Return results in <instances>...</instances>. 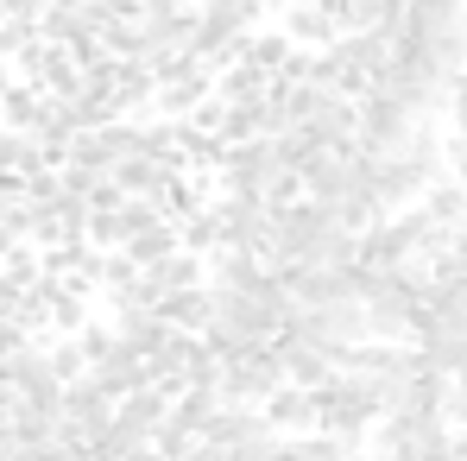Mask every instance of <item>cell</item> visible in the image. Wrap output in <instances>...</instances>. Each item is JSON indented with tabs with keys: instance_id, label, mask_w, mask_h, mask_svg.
Segmentation results:
<instances>
[{
	"instance_id": "1",
	"label": "cell",
	"mask_w": 467,
	"mask_h": 461,
	"mask_svg": "<svg viewBox=\"0 0 467 461\" xmlns=\"http://www.w3.org/2000/svg\"><path fill=\"white\" fill-rule=\"evenodd\" d=\"M278 266H360V234L348 228L328 203L297 196L291 209H278L272 272H278Z\"/></svg>"
},
{
	"instance_id": "2",
	"label": "cell",
	"mask_w": 467,
	"mask_h": 461,
	"mask_svg": "<svg viewBox=\"0 0 467 461\" xmlns=\"http://www.w3.org/2000/svg\"><path fill=\"white\" fill-rule=\"evenodd\" d=\"M222 196H240V203H265V209H291L304 196L297 171L278 158L272 140H246V146H228L222 152V171H215Z\"/></svg>"
},
{
	"instance_id": "3",
	"label": "cell",
	"mask_w": 467,
	"mask_h": 461,
	"mask_svg": "<svg viewBox=\"0 0 467 461\" xmlns=\"http://www.w3.org/2000/svg\"><path fill=\"white\" fill-rule=\"evenodd\" d=\"M379 461H455V424L442 411H391L373 430Z\"/></svg>"
},
{
	"instance_id": "4",
	"label": "cell",
	"mask_w": 467,
	"mask_h": 461,
	"mask_svg": "<svg viewBox=\"0 0 467 461\" xmlns=\"http://www.w3.org/2000/svg\"><path fill=\"white\" fill-rule=\"evenodd\" d=\"M316 404H322V430L341 436V443H360L386 417V392L373 380H360V373H335V380L316 392Z\"/></svg>"
},
{
	"instance_id": "5",
	"label": "cell",
	"mask_w": 467,
	"mask_h": 461,
	"mask_svg": "<svg viewBox=\"0 0 467 461\" xmlns=\"http://www.w3.org/2000/svg\"><path fill=\"white\" fill-rule=\"evenodd\" d=\"M430 127H436L430 114H417V108H404L391 95H367L360 101V152L367 158H404Z\"/></svg>"
},
{
	"instance_id": "6",
	"label": "cell",
	"mask_w": 467,
	"mask_h": 461,
	"mask_svg": "<svg viewBox=\"0 0 467 461\" xmlns=\"http://www.w3.org/2000/svg\"><path fill=\"white\" fill-rule=\"evenodd\" d=\"M285 385H291V373H285V361H278L272 341L222 361V404H259L265 411V398H278Z\"/></svg>"
},
{
	"instance_id": "7",
	"label": "cell",
	"mask_w": 467,
	"mask_h": 461,
	"mask_svg": "<svg viewBox=\"0 0 467 461\" xmlns=\"http://www.w3.org/2000/svg\"><path fill=\"white\" fill-rule=\"evenodd\" d=\"M449 82L442 70H430L423 58H391L386 70L373 77V95H391V101H404V108H417V114H449Z\"/></svg>"
},
{
	"instance_id": "8",
	"label": "cell",
	"mask_w": 467,
	"mask_h": 461,
	"mask_svg": "<svg viewBox=\"0 0 467 461\" xmlns=\"http://www.w3.org/2000/svg\"><path fill=\"white\" fill-rule=\"evenodd\" d=\"M215 215H222V253H253L272 266V246H278V209L265 203H240V196H215Z\"/></svg>"
},
{
	"instance_id": "9",
	"label": "cell",
	"mask_w": 467,
	"mask_h": 461,
	"mask_svg": "<svg viewBox=\"0 0 467 461\" xmlns=\"http://www.w3.org/2000/svg\"><path fill=\"white\" fill-rule=\"evenodd\" d=\"M278 32L297 45V51H335L348 32H341V19L328 13V6H310V0H291L285 6V19H278Z\"/></svg>"
},
{
	"instance_id": "10",
	"label": "cell",
	"mask_w": 467,
	"mask_h": 461,
	"mask_svg": "<svg viewBox=\"0 0 467 461\" xmlns=\"http://www.w3.org/2000/svg\"><path fill=\"white\" fill-rule=\"evenodd\" d=\"M265 424L278 436H316L322 430V404H316L310 385H285L278 398H265Z\"/></svg>"
},
{
	"instance_id": "11",
	"label": "cell",
	"mask_w": 467,
	"mask_h": 461,
	"mask_svg": "<svg viewBox=\"0 0 467 461\" xmlns=\"http://www.w3.org/2000/svg\"><path fill=\"white\" fill-rule=\"evenodd\" d=\"M259 436H278V430L265 424L259 404H222L202 443H215V449H228V456H234V449H246V443H259Z\"/></svg>"
},
{
	"instance_id": "12",
	"label": "cell",
	"mask_w": 467,
	"mask_h": 461,
	"mask_svg": "<svg viewBox=\"0 0 467 461\" xmlns=\"http://www.w3.org/2000/svg\"><path fill=\"white\" fill-rule=\"evenodd\" d=\"M272 348H278V361H285L291 385H310V392H322V385L341 373V361H335V354H322V348H310V341H291V335H278Z\"/></svg>"
},
{
	"instance_id": "13",
	"label": "cell",
	"mask_w": 467,
	"mask_h": 461,
	"mask_svg": "<svg viewBox=\"0 0 467 461\" xmlns=\"http://www.w3.org/2000/svg\"><path fill=\"white\" fill-rule=\"evenodd\" d=\"M38 171H51V152H45L32 133H19V127H0V177H19V183H32Z\"/></svg>"
},
{
	"instance_id": "14",
	"label": "cell",
	"mask_w": 467,
	"mask_h": 461,
	"mask_svg": "<svg viewBox=\"0 0 467 461\" xmlns=\"http://www.w3.org/2000/svg\"><path fill=\"white\" fill-rule=\"evenodd\" d=\"M171 253H183V228H177V215H164V222H152V228H140L133 240H127V259L146 272V266H164Z\"/></svg>"
},
{
	"instance_id": "15",
	"label": "cell",
	"mask_w": 467,
	"mask_h": 461,
	"mask_svg": "<svg viewBox=\"0 0 467 461\" xmlns=\"http://www.w3.org/2000/svg\"><path fill=\"white\" fill-rule=\"evenodd\" d=\"M423 209H430V222H436V228H467V183L442 171V177L423 190Z\"/></svg>"
},
{
	"instance_id": "16",
	"label": "cell",
	"mask_w": 467,
	"mask_h": 461,
	"mask_svg": "<svg viewBox=\"0 0 467 461\" xmlns=\"http://www.w3.org/2000/svg\"><path fill=\"white\" fill-rule=\"evenodd\" d=\"M354 449L360 443H341L328 430H316V436H278V461H348Z\"/></svg>"
},
{
	"instance_id": "17",
	"label": "cell",
	"mask_w": 467,
	"mask_h": 461,
	"mask_svg": "<svg viewBox=\"0 0 467 461\" xmlns=\"http://www.w3.org/2000/svg\"><path fill=\"white\" fill-rule=\"evenodd\" d=\"M240 58H246L253 70H265V77H285V70H291V58H297V45H291L285 32H253Z\"/></svg>"
},
{
	"instance_id": "18",
	"label": "cell",
	"mask_w": 467,
	"mask_h": 461,
	"mask_svg": "<svg viewBox=\"0 0 467 461\" xmlns=\"http://www.w3.org/2000/svg\"><path fill=\"white\" fill-rule=\"evenodd\" d=\"M158 316H164L171 329H183V335H202V329H209V285L164 298V304H158Z\"/></svg>"
},
{
	"instance_id": "19",
	"label": "cell",
	"mask_w": 467,
	"mask_h": 461,
	"mask_svg": "<svg viewBox=\"0 0 467 461\" xmlns=\"http://www.w3.org/2000/svg\"><path fill=\"white\" fill-rule=\"evenodd\" d=\"M215 411H222V392H177V398H171V417H177L183 430H196V436H209Z\"/></svg>"
},
{
	"instance_id": "20",
	"label": "cell",
	"mask_w": 467,
	"mask_h": 461,
	"mask_svg": "<svg viewBox=\"0 0 467 461\" xmlns=\"http://www.w3.org/2000/svg\"><path fill=\"white\" fill-rule=\"evenodd\" d=\"M51 367H57V380H64V385L88 380V354H82V341H77V335H64V341H51Z\"/></svg>"
},
{
	"instance_id": "21",
	"label": "cell",
	"mask_w": 467,
	"mask_h": 461,
	"mask_svg": "<svg viewBox=\"0 0 467 461\" xmlns=\"http://www.w3.org/2000/svg\"><path fill=\"white\" fill-rule=\"evenodd\" d=\"M449 127H455V133L467 140V70L449 82Z\"/></svg>"
},
{
	"instance_id": "22",
	"label": "cell",
	"mask_w": 467,
	"mask_h": 461,
	"mask_svg": "<svg viewBox=\"0 0 467 461\" xmlns=\"http://www.w3.org/2000/svg\"><path fill=\"white\" fill-rule=\"evenodd\" d=\"M19 348H32V329L19 316H0V354H19Z\"/></svg>"
},
{
	"instance_id": "23",
	"label": "cell",
	"mask_w": 467,
	"mask_h": 461,
	"mask_svg": "<svg viewBox=\"0 0 467 461\" xmlns=\"http://www.w3.org/2000/svg\"><path fill=\"white\" fill-rule=\"evenodd\" d=\"M82 6H95L101 19H140V6H146V0H82Z\"/></svg>"
},
{
	"instance_id": "24",
	"label": "cell",
	"mask_w": 467,
	"mask_h": 461,
	"mask_svg": "<svg viewBox=\"0 0 467 461\" xmlns=\"http://www.w3.org/2000/svg\"><path fill=\"white\" fill-rule=\"evenodd\" d=\"M442 417H449L455 430H467V385H455V392H449V404H442Z\"/></svg>"
},
{
	"instance_id": "25",
	"label": "cell",
	"mask_w": 467,
	"mask_h": 461,
	"mask_svg": "<svg viewBox=\"0 0 467 461\" xmlns=\"http://www.w3.org/2000/svg\"><path fill=\"white\" fill-rule=\"evenodd\" d=\"M449 177H462V183H467V140H462V133H449Z\"/></svg>"
},
{
	"instance_id": "26",
	"label": "cell",
	"mask_w": 467,
	"mask_h": 461,
	"mask_svg": "<svg viewBox=\"0 0 467 461\" xmlns=\"http://www.w3.org/2000/svg\"><path fill=\"white\" fill-rule=\"evenodd\" d=\"M19 82H13V64H0V108H6V95H13Z\"/></svg>"
},
{
	"instance_id": "27",
	"label": "cell",
	"mask_w": 467,
	"mask_h": 461,
	"mask_svg": "<svg viewBox=\"0 0 467 461\" xmlns=\"http://www.w3.org/2000/svg\"><path fill=\"white\" fill-rule=\"evenodd\" d=\"M13 380V354H0V385Z\"/></svg>"
},
{
	"instance_id": "28",
	"label": "cell",
	"mask_w": 467,
	"mask_h": 461,
	"mask_svg": "<svg viewBox=\"0 0 467 461\" xmlns=\"http://www.w3.org/2000/svg\"><path fill=\"white\" fill-rule=\"evenodd\" d=\"M70 461H101V456H70Z\"/></svg>"
},
{
	"instance_id": "29",
	"label": "cell",
	"mask_w": 467,
	"mask_h": 461,
	"mask_svg": "<svg viewBox=\"0 0 467 461\" xmlns=\"http://www.w3.org/2000/svg\"><path fill=\"white\" fill-rule=\"evenodd\" d=\"M196 6H215V0H196Z\"/></svg>"
}]
</instances>
